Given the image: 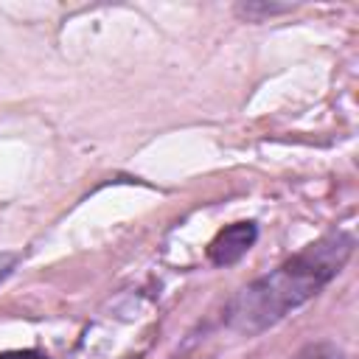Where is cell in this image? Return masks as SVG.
Returning a JSON list of instances; mask_svg holds the SVG:
<instances>
[{"label": "cell", "mask_w": 359, "mask_h": 359, "mask_svg": "<svg viewBox=\"0 0 359 359\" xmlns=\"http://www.w3.org/2000/svg\"><path fill=\"white\" fill-rule=\"evenodd\" d=\"M255 238H258L255 222H233L224 230H219L216 238L208 244V258L213 266H233L252 250Z\"/></svg>", "instance_id": "obj_2"}, {"label": "cell", "mask_w": 359, "mask_h": 359, "mask_svg": "<svg viewBox=\"0 0 359 359\" xmlns=\"http://www.w3.org/2000/svg\"><path fill=\"white\" fill-rule=\"evenodd\" d=\"M14 264H17V255H14V252H3V255H0V283L11 275Z\"/></svg>", "instance_id": "obj_6"}, {"label": "cell", "mask_w": 359, "mask_h": 359, "mask_svg": "<svg viewBox=\"0 0 359 359\" xmlns=\"http://www.w3.org/2000/svg\"><path fill=\"white\" fill-rule=\"evenodd\" d=\"M0 359H50V356L36 348H17V351H3Z\"/></svg>", "instance_id": "obj_5"}, {"label": "cell", "mask_w": 359, "mask_h": 359, "mask_svg": "<svg viewBox=\"0 0 359 359\" xmlns=\"http://www.w3.org/2000/svg\"><path fill=\"white\" fill-rule=\"evenodd\" d=\"M292 11V6L286 3H261V0H252V3H238L236 6V14L247 22H264L269 17H278V14H286Z\"/></svg>", "instance_id": "obj_3"}, {"label": "cell", "mask_w": 359, "mask_h": 359, "mask_svg": "<svg viewBox=\"0 0 359 359\" xmlns=\"http://www.w3.org/2000/svg\"><path fill=\"white\" fill-rule=\"evenodd\" d=\"M292 359H345V353L334 342H311V345L300 348Z\"/></svg>", "instance_id": "obj_4"}, {"label": "cell", "mask_w": 359, "mask_h": 359, "mask_svg": "<svg viewBox=\"0 0 359 359\" xmlns=\"http://www.w3.org/2000/svg\"><path fill=\"white\" fill-rule=\"evenodd\" d=\"M353 255V236L334 230L292 258H286L272 272L247 283L224 309V323L230 331L244 337H258L272 328L294 309L317 297Z\"/></svg>", "instance_id": "obj_1"}]
</instances>
